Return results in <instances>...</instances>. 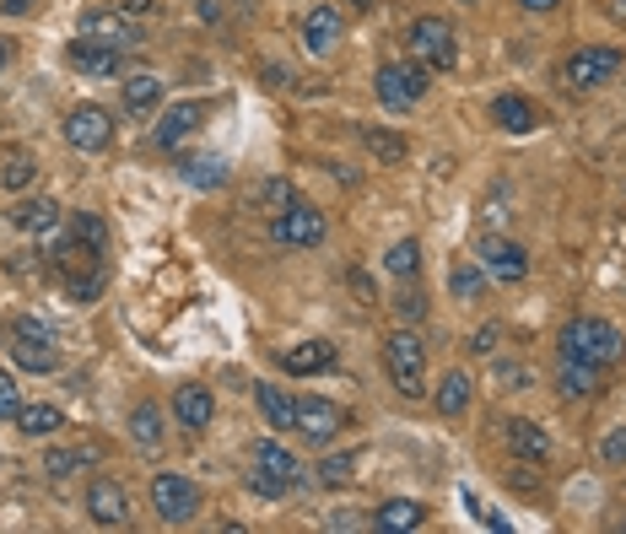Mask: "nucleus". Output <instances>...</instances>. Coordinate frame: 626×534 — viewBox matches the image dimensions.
I'll list each match as a JSON object with an SVG mask.
<instances>
[{
    "label": "nucleus",
    "mask_w": 626,
    "mask_h": 534,
    "mask_svg": "<svg viewBox=\"0 0 626 534\" xmlns=\"http://www.w3.org/2000/svg\"><path fill=\"white\" fill-rule=\"evenodd\" d=\"M562 362H584V368H611L616 357H622V330L611 324V319H573L567 330H562Z\"/></svg>",
    "instance_id": "nucleus-1"
},
{
    "label": "nucleus",
    "mask_w": 626,
    "mask_h": 534,
    "mask_svg": "<svg viewBox=\"0 0 626 534\" xmlns=\"http://www.w3.org/2000/svg\"><path fill=\"white\" fill-rule=\"evenodd\" d=\"M249 459H254V475H249V486H254V497H287L298 481H303V464H298V454L292 448H281V443H271V437H260L254 448H249Z\"/></svg>",
    "instance_id": "nucleus-2"
},
{
    "label": "nucleus",
    "mask_w": 626,
    "mask_h": 534,
    "mask_svg": "<svg viewBox=\"0 0 626 534\" xmlns=\"http://www.w3.org/2000/svg\"><path fill=\"white\" fill-rule=\"evenodd\" d=\"M373 92H378L384 109H416V103L433 92V71H427L416 54H411V60H389V65H378Z\"/></svg>",
    "instance_id": "nucleus-3"
},
{
    "label": "nucleus",
    "mask_w": 626,
    "mask_h": 534,
    "mask_svg": "<svg viewBox=\"0 0 626 534\" xmlns=\"http://www.w3.org/2000/svg\"><path fill=\"white\" fill-rule=\"evenodd\" d=\"M5 346H11V362L27 368V373H54V362H60V340H54V330H49L43 319H33V313L11 319Z\"/></svg>",
    "instance_id": "nucleus-4"
},
{
    "label": "nucleus",
    "mask_w": 626,
    "mask_h": 534,
    "mask_svg": "<svg viewBox=\"0 0 626 534\" xmlns=\"http://www.w3.org/2000/svg\"><path fill=\"white\" fill-rule=\"evenodd\" d=\"M384 368H389L395 389L416 400V395H422V378H427V340H422L411 324L389 330V340H384Z\"/></svg>",
    "instance_id": "nucleus-5"
},
{
    "label": "nucleus",
    "mask_w": 626,
    "mask_h": 534,
    "mask_svg": "<svg viewBox=\"0 0 626 534\" xmlns=\"http://www.w3.org/2000/svg\"><path fill=\"white\" fill-rule=\"evenodd\" d=\"M626 65V54L616 44H584V49H573L567 60H562V82L573 87V92H600L605 82H616Z\"/></svg>",
    "instance_id": "nucleus-6"
},
{
    "label": "nucleus",
    "mask_w": 626,
    "mask_h": 534,
    "mask_svg": "<svg viewBox=\"0 0 626 534\" xmlns=\"http://www.w3.org/2000/svg\"><path fill=\"white\" fill-rule=\"evenodd\" d=\"M411 54L438 76V71H454L460 65V33L443 22V16H416L411 22Z\"/></svg>",
    "instance_id": "nucleus-7"
},
{
    "label": "nucleus",
    "mask_w": 626,
    "mask_h": 534,
    "mask_svg": "<svg viewBox=\"0 0 626 534\" xmlns=\"http://www.w3.org/2000/svg\"><path fill=\"white\" fill-rule=\"evenodd\" d=\"M152 508L162 524H189L200 513V486L189 475H178V470H162L152 481Z\"/></svg>",
    "instance_id": "nucleus-8"
},
{
    "label": "nucleus",
    "mask_w": 626,
    "mask_h": 534,
    "mask_svg": "<svg viewBox=\"0 0 626 534\" xmlns=\"http://www.w3.org/2000/svg\"><path fill=\"white\" fill-rule=\"evenodd\" d=\"M271 244H281V249H313V244H324V216L313 211L309 200H292L271 222Z\"/></svg>",
    "instance_id": "nucleus-9"
},
{
    "label": "nucleus",
    "mask_w": 626,
    "mask_h": 534,
    "mask_svg": "<svg viewBox=\"0 0 626 534\" xmlns=\"http://www.w3.org/2000/svg\"><path fill=\"white\" fill-rule=\"evenodd\" d=\"M65 140H71L76 151H109V146H114V114H109V109H98V103L71 109V120H65Z\"/></svg>",
    "instance_id": "nucleus-10"
},
{
    "label": "nucleus",
    "mask_w": 626,
    "mask_h": 534,
    "mask_svg": "<svg viewBox=\"0 0 626 534\" xmlns=\"http://www.w3.org/2000/svg\"><path fill=\"white\" fill-rule=\"evenodd\" d=\"M480 270L491 275V281H502V286H518L524 275H529V249L524 244H513V238H480Z\"/></svg>",
    "instance_id": "nucleus-11"
},
{
    "label": "nucleus",
    "mask_w": 626,
    "mask_h": 534,
    "mask_svg": "<svg viewBox=\"0 0 626 534\" xmlns=\"http://www.w3.org/2000/svg\"><path fill=\"white\" fill-rule=\"evenodd\" d=\"M340 426H346V410H340L335 400H318V395H313V400H298V421H292V432H303L313 448H324Z\"/></svg>",
    "instance_id": "nucleus-12"
},
{
    "label": "nucleus",
    "mask_w": 626,
    "mask_h": 534,
    "mask_svg": "<svg viewBox=\"0 0 626 534\" xmlns=\"http://www.w3.org/2000/svg\"><path fill=\"white\" fill-rule=\"evenodd\" d=\"M502 437H508V454L524 459V464H546V459H551V437H546V426L529 421V415L502 421Z\"/></svg>",
    "instance_id": "nucleus-13"
},
{
    "label": "nucleus",
    "mask_w": 626,
    "mask_h": 534,
    "mask_svg": "<svg viewBox=\"0 0 626 534\" xmlns=\"http://www.w3.org/2000/svg\"><path fill=\"white\" fill-rule=\"evenodd\" d=\"M82 33L98 38V44H114V49H130V44H136L130 16L114 11V5H87V11H82Z\"/></svg>",
    "instance_id": "nucleus-14"
},
{
    "label": "nucleus",
    "mask_w": 626,
    "mask_h": 534,
    "mask_svg": "<svg viewBox=\"0 0 626 534\" xmlns=\"http://www.w3.org/2000/svg\"><path fill=\"white\" fill-rule=\"evenodd\" d=\"M120 65H125V49H114V44H98V38H71V71H82V76H120Z\"/></svg>",
    "instance_id": "nucleus-15"
},
{
    "label": "nucleus",
    "mask_w": 626,
    "mask_h": 534,
    "mask_svg": "<svg viewBox=\"0 0 626 534\" xmlns=\"http://www.w3.org/2000/svg\"><path fill=\"white\" fill-rule=\"evenodd\" d=\"M87 519L103 524V530L130 524V497L120 492V481H92V486H87Z\"/></svg>",
    "instance_id": "nucleus-16"
},
{
    "label": "nucleus",
    "mask_w": 626,
    "mask_h": 534,
    "mask_svg": "<svg viewBox=\"0 0 626 534\" xmlns=\"http://www.w3.org/2000/svg\"><path fill=\"white\" fill-rule=\"evenodd\" d=\"M211 415H216V395H211L205 384H178V389H173V421H178L184 432H205Z\"/></svg>",
    "instance_id": "nucleus-17"
},
{
    "label": "nucleus",
    "mask_w": 626,
    "mask_h": 534,
    "mask_svg": "<svg viewBox=\"0 0 626 534\" xmlns=\"http://www.w3.org/2000/svg\"><path fill=\"white\" fill-rule=\"evenodd\" d=\"M200 125H205V103H173V109L162 114V125L152 131V140L162 151H178Z\"/></svg>",
    "instance_id": "nucleus-18"
},
{
    "label": "nucleus",
    "mask_w": 626,
    "mask_h": 534,
    "mask_svg": "<svg viewBox=\"0 0 626 534\" xmlns=\"http://www.w3.org/2000/svg\"><path fill=\"white\" fill-rule=\"evenodd\" d=\"M11 222L27 233V238H38V244H49L54 233H60V222H65V211L54 206V200H22L16 211H11Z\"/></svg>",
    "instance_id": "nucleus-19"
},
{
    "label": "nucleus",
    "mask_w": 626,
    "mask_h": 534,
    "mask_svg": "<svg viewBox=\"0 0 626 534\" xmlns=\"http://www.w3.org/2000/svg\"><path fill=\"white\" fill-rule=\"evenodd\" d=\"M281 368L292 378H309V373H329L335 368V340H298L281 351Z\"/></svg>",
    "instance_id": "nucleus-20"
},
{
    "label": "nucleus",
    "mask_w": 626,
    "mask_h": 534,
    "mask_svg": "<svg viewBox=\"0 0 626 534\" xmlns=\"http://www.w3.org/2000/svg\"><path fill=\"white\" fill-rule=\"evenodd\" d=\"M491 125L508 135H529L540 125V109H535L529 98H518V92H502V98L491 103Z\"/></svg>",
    "instance_id": "nucleus-21"
},
{
    "label": "nucleus",
    "mask_w": 626,
    "mask_h": 534,
    "mask_svg": "<svg viewBox=\"0 0 626 534\" xmlns=\"http://www.w3.org/2000/svg\"><path fill=\"white\" fill-rule=\"evenodd\" d=\"M303 44H309L313 54H329L340 44V11L335 5H313L309 16H303Z\"/></svg>",
    "instance_id": "nucleus-22"
},
{
    "label": "nucleus",
    "mask_w": 626,
    "mask_h": 534,
    "mask_svg": "<svg viewBox=\"0 0 626 534\" xmlns=\"http://www.w3.org/2000/svg\"><path fill=\"white\" fill-rule=\"evenodd\" d=\"M556 389H562V400H594V395L605 389V378H600V368L562 362V368H556Z\"/></svg>",
    "instance_id": "nucleus-23"
},
{
    "label": "nucleus",
    "mask_w": 626,
    "mask_h": 534,
    "mask_svg": "<svg viewBox=\"0 0 626 534\" xmlns=\"http://www.w3.org/2000/svg\"><path fill=\"white\" fill-rule=\"evenodd\" d=\"M422 524H427V508H422V502H411V497H395V502H384V508L373 513V530H384V534L422 530Z\"/></svg>",
    "instance_id": "nucleus-24"
},
{
    "label": "nucleus",
    "mask_w": 626,
    "mask_h": 534,
    "mask_svg": "<svg viewBox=\"0 0 626 534\" xmlns=\"http://www.w3.org/2000/svg\"><path fill=\"white\" fill-rule=\"evenodd\" d=\"M178 173L195 189H222L227 184V162L222 157H178Z\"/></svg>",
    "instance_id": "nucleus-25"
},
{
    "label": "nucleus",
    "mask_w": 626,
    "mask_h": 534,
    "mask_svg": "<svg viewBox=\"0 0 626 534\" xmlns=\"http://www.w3.org/2000/svg\"><path fill=\"white\" fill-rule=\"evenodd\" d=\"M254 400H260V415H265L271 426L292 432V421H298V400H292V395H281L276 384H260V389H254Z\"/></svg>",
    "instance_id": "nucleus-26"
},
{
    "label": "nucleus",
    "mask_w": 626,
    "mask_h": 534,
    "mask_svg": "<svg viewBox=\"0 0 626 534\" xmlns=\"http://www.w3.org/2000/svg\"><path fill=\"white\" fill-rule=\"evenodd\" d=\"M470 395H475V384H470V373H443V384H438V415H465L470 410Z\"/></svg>",
    "instance_id": "nucleus-27"
},
{
    "label": "nucleus",
    "mask_w": 626,
    "mask_h": 534,
    "mask_svg": "<svg viewBox=\"0 0 626 534\" xmlns=\"http://www.w3.org/2000/svg\"><path fill=\"white\" fill-rule=\"evenodd\" d=\"M313 481H318V486H329V492H335V486H351V481H356V448L318 459V464H313Z\"/></svg>",
    "instance_id": "nucleus-28"
},
{
    "label": "nucleus",
    "mask_w": 626,
    "mask_h": 534,
    "mask_svg": "<svg viewBox=\"0 0 626 534\" xmlns=\"http://www.w3.org/2000/svg\"><path fill=\"white\" fill-rule=\"evenodd\" d=\"M130 437H136L147 454H156V448H162V410H156L152 400H141L136 410H130Z\"/></svg>",
    "instance_id": "nucleus-29"
},
{
    "label": "nucleus",
    "mask_w": 626,
    "mask_h": 534,
    "mask_svg": "<svg viewBox=\"0 0 626 534\" xmlns=\"http://www.w3.org/2000/svg\"><path fill=\"white\" fill-rule=\"evenodd\" d=\"M120 103H125V114H152L156 103H162V82L156 76H130Z\"/></svg>",
    "instance_id": "nucleus-30"
},
{
    "label": "nucleus",
    "mask_w": 626,
    "mask_h": 534,
    "mask_svg": "<svg viewBox=\"0 0 626 534\" xmlns=\"http://www.w3.org/2000/svg\"><path fill=\"white\" fill-rule=\"evenodd\" d=\"M16 426H22L27 437H54V432L65 426V415H60L54 405H22V415H16Z\"/></svg>",
    "instance_id": "nucleus-31"
},
{
    "label": "nucleus",
    "mask_w": 626,
    "mask_h": 534,
    "mask_svg": "<svg viewBox=\"0 0 626 534\" xmlns=\"http://www.w3.org/2000/svg\"><path fill=\"white\" fill-rule=\"evenodd\" d=\"M362 146H367L378 162H400V157H405V135L384 131V125H362Z\"/></svg>",
    "instance_id": "nucleus-32"
},
{
    "label": "nucleus",
    "mask_w": 626,
    "mask_h": 534,
    "mask_svg": "<svg viewBox=\"0 0 626 534\" xmlns=\"http://www.w3.org/2000/svg\"><path fill=\"white\" fill-rule=\"evenodd\" d=\"M384 270H389L395 281H416V270H422V244H416V238H400V244L384 254Z\"/></svg>",
    "instance_id": "nucleus-33"
},
{
    "label": "nucleus",
    "mask_w": 626,
    "mask_h": 534,
    "mask_svg": "<svg viewBox=\"0 0 626 534\" xmlns=\"http://www.w3.org/2000/svg\"><path fill=\"white\" fill-rule=\"evenodd\" d=\"M71 238H76L82 249H92V254H103V249H109V227H103L92 211H76V216H71Z\"/></svg>",
    "instance_id": "nucleus-34"
},
{
    "label": "nucleus",
    "mask_w": 626,
    "mask_h": 534,
    "mask_svg": "<svg viewBox=\"0 0 626 534\" xmlns=\"http://www.w3.org/2000/svg\"><path fill=\"white\" fill-rule=\"evenodd\" d=\"M33 178H38V162H33L27 151H16V157H5V162H0V189H11V195H16V189H27Z\"/></svg>",
    "instance_id": "nucleus-35"
},
{
    "label": "nucleus",
    "mask_w": 626,
    "mask_h": 534,
    "mask_svg": "<svg viewBox=\"0 0 626 534\" xmlns=\"http://www.w3.org/2000/svg\"><path fill=\"white\" fill-rule=\"evenodd\" d=\"M65 297L71 302H98L103 297V270H76V275H60Z\"/></svg>",
    "instance_id": "nucleus-36"
},
{
    "label": "nucleus",
    "mask_w": 626,
    "mask_h": 534,
    "mask_svg": "<svg viewBox=\"0 0 626 534\" xmlns=\"http://www.w3.org/2000/svg\"><path fill=\"white\" fill-rule=\"evenodd\" d=\"M292 200H298V189H292L287 178H265V184L254 189V206H260V211H276V216H281Z\"/></svg>",
    "instance_id": "nucleus-37"
},
{
    "label": "nucleus",
    "mask_w": 626,
    "mask_h": 534,
    "mask_svg": "<svg viewBox=\"0 0 626 534\" xmlns=\"http://www.w3.org/2000/svg\"><path fill=\"white\" fill-rule=\"evenodd\" d=\"M87 459H92V454H71V448H54V454L43 459V470H49V481H65V475H76Z\"/></svg>",
    "instance_id": "nucleus-38"
},
{
    "label": "nucleus",
    "mask_w": 626,
    "mask_h": 534,
    "mask_svg": "<svg viewBox=\"0 0 626 534\" xmlns=\"http://www.w3.org/2000/svg\"><path fill=\"white\" fill-rule=\"evenodd\" d=\"M480 291H486V270H475V265H460L454 270V297H480Z\"/></svg>",
    "instance_id": "nucleus-39"
},
{
    "label": "nucleus",
    "mask_w": 626,
    "mask_h": 534,
    "mask_svg": "<svg viewBox=\"0 0 626 534\" xmlns=\"http://www.w3.org/2000/svg\"><path fill=\"white\" fill-rule=\"evenodd\" d=\"M16 415H22V395H16L11 373L0 368V421H16Z\"/></svg>",
    "instance_id": "nucleus-40"
},
{
    "label": "nucleus",
    "mask_w": 626,
    "mask_h": 534,
    "mask_svg": "<svg viewBox=\"0 0 626 534\" xmlns=\"http://www.w3.org/2000/svg\"><path fill=\"white\" fill-rule=\"evenodd\" d=\"M600 459L622 470V464H626V426H616V432H605V443H600Z\"/></svg>",
    "instance_id": "nucleus-41"
},
{
    "label": "nucleus",
    "mask_w": 626,
    "mask_h": 534,
    "mask_svg": "<svg viewBox=\"0 0 626 534\" xmlns=\"http://www.w3.org/2000/svg\"><path fill=\"white\" fill-rule=\"evenodd\" d=\"M491 346H497V324H480V330L470 335V351H475V357H486Z\"/></svg>",
    "instance_id": "nucleus-42"
},
{
    "label": "nucleus",
    "mask_w": 626,
    "mask_h": 534,
    "mask_svg": "<svg viewBox=\"0 0 626 534\" xmlns=\"http://www.w3.org/2000/svg\"><path fill=\"white\" fill-rule=\"evenodd\" d=\"M400 313H405V319H422V313H427V297H422V291H405V297H400Z\"/></svg>",
    "instance_id": "nucleus-43"
},
{
    "label": "nucleus",
    "mask_w": 626,
    "mask_h": 534,
    "mask_svg": "<svg viewBox=\"0 0 626 534\" xmlns=\"http://www.w3.org/2000/svg\"><path fill=\"white\" fill-rule=\"evenodd\" d=\"M103 5H114V11H125V16H147L156 0H103Z\"/></svg>",
    "instance_id": "nucleus-44"
},
{
    "label": "nucleus",
    "mask_w": 626,
    "mask_h": 534,
    "mask_svg": "<svg viewBox=\"0 0 626 534\" xmlns=\"http://www.w3.org/2000/svg\"><path fill=\"white\" fill-rule=\"evenodd\" d=\"M351 291H356V302H373V281L362 270H351Z\"/></svg>",
    "instance_id": "nucleus-45"
},
{
    "label": "nucleus",
    "mask_w": 626,
    "mask_h": 534,
    "mask_svg": "<svg viewBox=\"0 0 626 534\" xmlns=\"http://www.w3.org/2000/svg\"><path fill=\"white\" fill-rule=\"evenodd\" d=\"M497 378H502V389H524V368H502Z\"/></svg>",
    "instance_id": "nucleus-46"
},
{
    "label": "nucleus",
    "mask_w": 626,
    "mask_h": 534,
    "mask_svg": "<svg viewBox=\"0 0 626 534\" xmlns=\"http://www.w3.org/2000/svg\"><path fill=\"white\" fill-rule=\"evenodd\" d=\"M605 16H611V22H626V0H605Z\"/></svg>",
    "instance_id": "nucleus-47"
},
{
    "label": "nucleus",
    "mask_w": 626,
    "mask_h": 534,
    "mask_svg": "<svg viewBox=\"0 0 626 534\" xmlns=\"http://www.w3.org/2000/svg\"><path fill=\"white\" fill-rule=\"evenodd\" d=\"M518 5H524V11H556L562 0H518Z\"/></svg>",
    "instance_id": "nucleus-48"
},
{
    "label": "nucleus",
    "mask_w": 626,
    "mask_h": 534,
    "mask_svg": "<svg viewBox=\"0 0 626 534\" xmlns=\"http://www.w3.org/2000/svg\"><path fill=\"white\" fill-rule=\"evenodd\" d=\"M373 5H378V0H346V11H356V16H362V11H373Z\"/></svg>",
    "instance_id": "nucleus-49"
},
{
    "label": "nucleus",
    "mask_w": 626,
    "mask_h": 534,
    "mask_svg": "<svg viewBox=\"0 0 626 534\" xmlns=\"http://www.w3.org/2000/svg\"><path fill=\"white\" fill-rule=\"evenodd\" d=\"M0 5H5V11H33L38 0H0Z\"/></svg>",
    "instance_id": "nucleus-50"
},
{
    "label": "nucleus",
    "mask_w": 626,
    "mask_h": 534,
    "mask_svg": "<svg viewBox=\"0 0 626 534\" xmlns=\"http://www.w3.org/2000/svg\"><path fill=\"white\" fill-rule=\"evenodd\" d=\"M0 65H5V44H0Z\"/></svg>",
    "instance_id": "nucleus-51"
}]
</instances>
